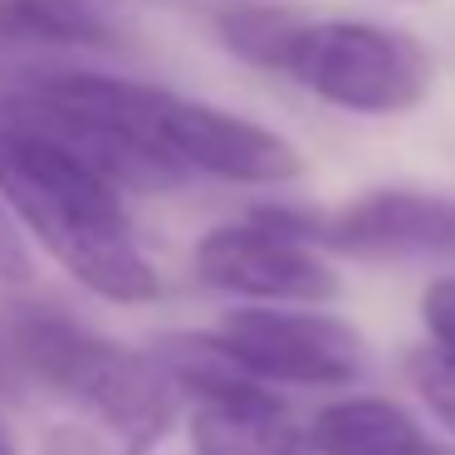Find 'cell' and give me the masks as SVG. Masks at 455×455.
I'll return each instance as SVG.
<instances>
[{"label": "cell", "instance_id": "7", "mask_svg": "<svg viewBox=\"0 0 455 455\" xmlns=\"http://www.w3.org/2000/svg\"><path fill=\"white\" fill-rule=\"evenodd\" d=\"M318 240L333 259H455V196L421 187H372L323 211Z\"/></svg>", "mask_w": 455, "mask_h": 455}, {"label": "cell", "instance_id": "4", "mask_svg": "<svg viewBox=\"0 0 455 455\" xmlns=\"http://www.w3.org/2000/svg\"><path fill=\"white\" fill-rule=\"evenodd\" d=\"M318 206L265 201L216 220L191 245V275L230 304H333L343 294L338 259L318 240Z\"/></svg>", "mask_w": 455, "mask_h": 455}, {"label": "cell", "instance_id": "13", "mask_svg": "<svg viewBox=\"0 0 455 455\" xmlns=\"http://www.w3.org/2000/svg\"><path fill=\"white\" fill-rule=\"evenodd\" d=\"M416 323H421L426 353L455 372V275H435L416 294Z\"/></svg>", "mask_w": 455, "mask_h": 455}, {"label": "cell", "instance_id": "12", "mask_svg": "<svg viewBox=\"0 0 455 455\" xmlns=\"http://www.w3.org/2000/svg\"><path fill=\"white\" fill-rule=\"evenodd\" d=\"M406 387L416 392V406L426 411V421L455 441V372L451 367L435 363L426 347H416V353L406 357Z\"/></svg>", "mask_w": 455, "mask_h": 455}, {"label": "cell", "instance_id": "10", "mask_svg": "<svg viewBox=\"0 0 455 455\" xmlns=\"http://www.w3.org/2000/svg\"><path fill=\"white\" fill-rule=\"evenodd\" d=\"M148 347L187 406H240L284 396L259 382L245 363H235V353L216 338V328H172V333H157Z\"/></svg>", "mask_w": 455, "mask_h": 455}, {"label": "cell", "instance_id": "9", "mask_svg": "<svg viewBox=\"0 0 455 455\" xmlns=\"http://www.w3.org/2000/svg\"><path fill=\"white\" fill-rule=\"evenodd\" d=\"M123 44L118 0H0V64L84 60Z\"/></svg>", "mask_w": 455, "mask_h": 455}, {"label": "cell", "instance_id": "1", "mask_svg": "<svg viewBox=\"0 0 455 455\" xmlns=\"http://www.w3.org/2000/svg\"><path fill=\"white\" fill-rule=\"evenodd\" d=\"M0 201L25 240L108 308H148L162 299V275L142 250L128 191L74 152L60 132L35 123L0 89Z\"/></svg>", "mask_w": 455, "mask_h": 455}, {"label": "cell", "instance_id": "8", "mask_svg": "<svg viewBox=\"0 0 455 455\" xmlns=\"http://www.w3.org/2000/svg\"><path fill=\"white\" fill-rule=\"evenodd\" d=\"M318 455H455V441L382 392H333L304 421Z\"/></svg>", "mask_w": 455, "mask_h": 455}, {"label": "cell", "instance_id": "6", "mask_svg": "<svg viewBox=\"0 0 455 455\" xmlns=\"http://www.w3.org/2000/svg\"><path fill=\"white\" fill-rule=\"evenodd\" d=\"M216 338L275 392H347L372 372L363 328L328 304H230Z\"/></svg>", "mask_w": 455, "mask_h": 455}, {"label": "cell", "instance_id": "16", "mask_svg": "<svg viewBox=\"0 0 455 455\" xmlns=\"http://www.w3.org/2000/svg\"><path fill=\"white\" fill-rule=\"evenodd\" d=\"M0 455H20V451H15V441H11V431H5V421H0Z\"/></svg>", "mask_w": 455, "mask_h": 455}, {"label": "cell", "instance_id": "3", "mask_svg": "<svg viewBox=\"0 0 455 455\" xmlns=\"http://www.w3.org/2000/svg\"><path fill=\"white\" fill-rule=\"evenodd\" d=\"M269 79L347 118H406L431 99L435 60L411 30L372 15L299 11Z\"/></svg>", "mask_w": 455, "mask_h": 455}, {"label": "cell", "instance_id": "17", "mask_svg": "<svg viewBox=\"0 0 455 455\" xmlns=\"http://www.w3.org/2000/svg\"><path fill=\"white\" fill-rule=\"evenodd\" d=\"M387 5H411V0H387Z\"/></svg>", "mask_w": 455, "mask_h": 455}, {"label": "cell", "instance_id": "14", "mask_svg": "<svg viewBox=\"0 0 455 455\" xmlns=\"http://www.w3.org/2000/svg\"><path fill=\"white\" fill-rule=\"evenodd\" d=\"M35 284V245L25 240L20 220L0 201V289H30Z\"/></svg>", "mask_w": 455, "mask_h": 455}, {"label": "cell", "instance_id": "2", "mask_svg": "<svg viewBox=\"0 0 455 455\" xmlns=\"http://www.w3.org/2000/svg\"><path fill=\"white\" fill-rule=\"evenodd\" d=\"M0 347L30 382L89 416L118 455H157L187 416V402L152 357L84 323L74 308L30 289H11L0 308Z\"/></svg>", "mask_w": 455, "mask_h": 455}, {"label": "cell", "instance_id": "15", "mask_svg": "<svg viewBox=\"0 0 455 455\" xmlns=\"http://www.w3.org/2000/svg\"><path fill=\"white\" fill-rule=\"evenodd\" d=\"M44 455H118L99 431H84V426H60V431L44 441Z\"/></svg>", "mask_w": 455, "mask_h": 455}, {"label": "cell", "instance_id": "5", "mask_svg": "<svg viewBox=\"0 0 455 455\" xmlns=\"http://www.w3.org/2000/svg\"><path fill=\"white\" fill-rule=\"evenodd\" d=\"M142 148L187 187V181H220L245 191H284L304 181L308 162L289 132L235 113L226 103L167 89L148 79L138 103Z\"/></svg>", "mask_w": 455, "mask_h": 455}, {"label": "cell", "instance_id": "11", "mask_svg": "<svg viewBox=\"0 0 455 455\" xmlns=\"http://www.w3.org/2000/svg\"><path fill=\"white\" fill-rule=\"evenodd\" d=\"M191 455H318L304 421L289 416V402H240V406H187Z\"/></svg>", "mask_w": 455, "mask_h": 455}]
</instances>
